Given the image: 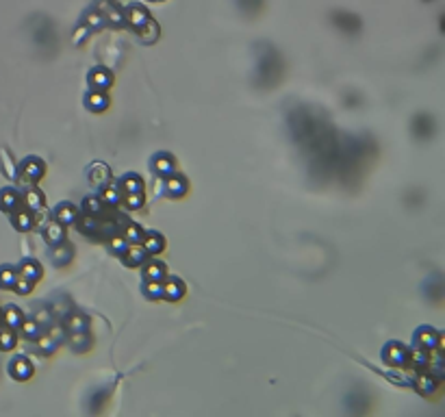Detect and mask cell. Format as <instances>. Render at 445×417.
Instances as JSON below:
<instances>
[{
    "mask_svg": "<svg viewBox=\"0 0 445 417\" xmlns=\"http://www.w3.org/2000/svg\"><path fill=\"white\" fill-rule=\"evenodd\" d=\"M257 68H254V83L261 89H274L285 76V61L280 52L272 44H257Z\"/></svg>",
    "mask_w": 445,
    "mask_h": 417,
    "instance_id": "1",
    "label": "cell"
},
{
    "mask_svg": "<svg viewBox=\"0 0 445 417\" xmlns=\"http://www.w3.org/2000/svg\"><path fill=\"white\" fill-rule=\"evenodd\" d=\"M31 33H33L31 35L33 44L37 46L39 52H44V55H55L57 52V31L48 18L37 16V20L33 22Z\"/></svg>",
    "mask_w": 445,
    "mask_h": 417,
    "instance_id": "2",
    "label": "cell"
},
{
    "mask_svg": "<svg viewBox=\"0 0 445 417\" xmlns=\"http://www.w3.org/2000/svg\"><path fill=\"white\" fill-rule=\"evenodd\" d=\"M410 130H413V135H415L419 141L432 139V135H434V130H436L434 117L430 115V113H417V115L413 117V122H410Z\"/></svg>",
    "mask_w": 445,
    "mask_h": 417,
    "instance_id": "3",
    "label": "cell"
},
{
    "mask_svg": "<svg viewBox=\"0 0 445 417\" xmlns=\"http://www.w3.org/2000/svg\"><path fill=\"white\" fill-rule=\"evenodd\" d=\"M332 22L339 31H343L345 35H356L361 31V18L348 11H332Z\"/></svg>",
    "mask_w": 445,
    "mask_h": 417,
    "instance_id": "4",
    "label": "cell"
},
{
    "mask_svg": "<svg viewBox=\"0 0 445 417\" xmlns=\"http://www.w3.org/2000/svg\"><path fill=\"white\" fill-rule=\"evenodd\" d=\"M382 361L387 365H406L408 363V348H404L402 343H387V348L382 350Z\"/></svg>",
    "mask_w": 445,
    "mask_h": 417,
    "instance_id": "5",
    "label": "cell"
},
{
    "mask_svg": "<svg viewBox=\"0 0 445 417\" xmlns=\"http://www.w3.org/2000/svg\"><path fill=\"white\" fill-rule=\"evenodd\" d=\"M441 332H436L432 328H419L415 335V345L417 348H423V350H434V348H441Z\"/></svg>",
    "mask_w": 445,
    "mask_h": 417,
    "instance_id": "6",
    "label": "cell"
},
{
    "mask_svg": "<svg viewBox=\"0 0 445 417\" xmlns=\"http://www.w3.org/2000/svg\"><path fill=\"white\" fill-rule=\"evenodd\" d=\"M50 259L55 261V265H68L72 259H74V248H72L68 241H59V244H52V250H50Z\"/></svg>",
    "mask_w": 445,
    "mask_h": 417,
    "instance_id": "7",
    "label": "cell"
},
{
    "mask_svg": "<svg viewBox=\"0 0 445 417\" xmlns=\"http://www.w3.org/2000/svg\"><path fill=\"white\" fill-rule=\"evenodd\" d=\"M89 182L94 187H98V189H102V187H107L109 182H111V169H109V165H104V163H94V165L89 167Z\"/></svg>",
    "mask_w": 445,
    "mask_h": 417,
    "instance_id": "8",
    "label": "cell"
},
{
    "mask_svg": "<svg viewBox=\"0 0 445 417\" xmlns=\"http://www.w3.org/2000/svg\"><path fill=\"white\" fill-rule=\"evenodd\" d=\"M146 248H143L141 244H128L126 246V250L122 252V261L126 263L128 267H137V265H141L143 261H146Z\"/></svg>",
    "mask_w": 445,
    "mask_h": 417,
    "instance_id": "9",
    "label": "cell"
},
{
    "mask_svg": "<svg viewBox=\"0 0 445 417\" xmlns=\"http://www.w3.org/2000/svg\"><path fill=\"white\" fill-rule=\"evenodd\" d=\"M87 81L96 91H107L111 87V81H113V78H111V72L107 68H96L89 72Z\"/></svg>",
    "mask_w": 445,
    "mask_h": 417,
    "instance_id": "10",
    "label": "cell"
},
{
    "mask_svg": "<svg viewBox=\"0 0 445 417\" xmlns=\"http://www.w3.org/2000/svg\"><path fill=\"white\" fill-rule=\"evenodd\" d=\"M22 174H24V178L26 180H31V182H37L42 176L46 174V167H44V163H42V159H35V156H31V159H26L24 163H22Z\"/></svg>",
    "mask_w": 445,
    "mask_h": 417,
    "instance_id": "11",
    "label": "cell"
},
{
    "mask_svg": "<svg viewBox=\"0 0 445 417\" xmlns=\"http://www.w3.org/2000/svg\"><path fill=\"white\" fill-rule=\"evenodd\" d=\"M423 291H426V298H430L432 302H441V298H443V278H441V274L430 276L426 283H423Z\"/></svg>",
    "mask_w": 445,
    "mask_h": 417,
    "instance_id": "12",
    "label": "cell"
},
{
    "mask_svg": "<svg viewBox=\"0 0 445 417\" xmlns=\"http://www.w3.org/2000/svg\"><path fill=\"white\" fill-rule=\"evenodd\" d=\"M55 215H57V222H59V224H63V226L74 224V222L78 220L76 206H74V204H70V202H63V204H59Z\"/></svg>",
    "mask_w": 445,
    "mask_h": 417,
    "instance_id": "13",
    "label": "cell"
},
{
    "mask_svg": "<svg viewBox=\"0 0 445 417\" xmlns=\"http://www.w3.org/2000/svg\"><path fill=\"white\" fill-rule=\"evenodd\" d=\"M122 189V193H139L143 191V178L139 174H126L124 178L117 182Z\"/></svg>",
    "mask_w": 445,
    "mask_h": 417,
    "instance_id": "14",
    "label": "cell"
},
{
    "mask_svg": "<svg viewBox=\"0 0 445 417\" xmlns=\"http://www.w3.org/2000/svg\"><path fill=\"white\" fill-rule=\"evenodd\" d=\"M141 244L146 248V252L159 254V252H163V248H165V239H163L159 233H143Z\"/></svg>",
    "mask_w": 445,
    "mask_h": 417,
    "instance_id": "15",
    "label": "cell"
},
{
    "mask_svg": "<svg viewBox=\"0 0 445 417\" xmlns=\"http://www.w3.org/2000/svg\"><path fill=\"white\" fill-rule=\"evenodd\" d=\"M124 18H126L128 22H130V26H133V29L137 31V29H139V26H141L143 22H146V20H148L150 16H148V11L143 9L141 5H130V7H128V11H126V16H124Z\"/></svg>",
    "mask_w": 445,
    "mask_h": 417,
    "instance_id": "16",
    "label": "cell"
},
{
    "mask_svg": "<svg viewBox=\"0 0 445 417\" xmlns=\"http://www.w3.org/2000/svg\"><path fill=\"white\" fill-rule=\"evenodd\" d=\"M185 191H187V180L172 172L167 176V193L172 198H180V195H185Z\"/></svg>",
    "mask_w": 445,
    "mask_h": 417,
    "instance_id": "17",
    "label": "cell"
},
{
    "mask_svg": "<svg viewBox=\"0 0 445 417\" xmlns=\"http://www.w3.org/2000/svg\"><path fill=\"white\" fill-rule=\"evenodd\" d=\"M415 387H417V391H419L421 395H430V393H434L436 387H439V378H434V376L428 371V374H421L419 378H417Z\"/></svg>",
    "mask_w": 445,
    "mask_h": 417,
    "instance_id": "18",
    "label": "cell"
},
{
    "mask_svg": "<svg viewBox=\"0 0 445 417\" xmlns=\"http://www.w3.org/2000/svg\"><path fill=\"white\" fill-rule=\"evenodd\" d=\"M182 296H185V285L178 278H167V283L163 285V298L180 300Z\"/></svg>",
    "mask_w": 445,
    "mask_h": 417,
    "instance_id": "19",
    "label": "cell"
},
{
    "mask_svg": "<svg viewBox=\"0 0 445 417\" xmlns=\"http://www.w3.org/2000/svg\"><path fill=\"white\" fill-rule=\"evenodd\" d=\"M9 371H11L13 378H18V380H26V378L33 374V367L26 358H16V361L9 365Z\"/></svg>",
    "mask_w": 445,
    "mask_h": 417,
    "instance_id": "20",
    "label": "cell"
},
{
    "mask_svg": "<svg viewBox=\"0 0 445 417\" xmlns=\"http://www.w3.org/2000/svg\"><path fill=\"white\" fill-rule=\"evenodd\" d=\"M143 278L163 283V280H165V265H163L161 261H150V263L143 267Z\"/></svg>",
    "mask_w": 445,
    "mask_h": 417,
    "instance_id": "21",
    "label": "cell"
},
{
    "mask_svg": "<svg viewBox=\"0 0 445 417\" xmlns=\"http://www.w3.org/2000/svg\"><path fill=\"white\" fill-rule=\"evenodd\" d=\"M89 319L83 315V313H70L65 317V330L68 332H78V330H87Z\"/></svg>",
    "mask_w": 445,
    "mask_h": 417,
    "instance_id": "22",
    "label": "cell"
},
{
    "mask_svg": "<svg viewBox=\"0 0 445 417\" xmlns=\"http://www.w3.org/2000/svg\"><path fill=\"white\" fill-rule=\"evenodd\" d=\"M85 104H87L89 111H104L109 107V98L104 96V91H91V94L85 98Z\"/></svg>",
    "mask_w": 445,
    "mask_h": 417,
    "instance_id": "23",
    "label": "cell"
},
{
    "mask_svg": "<svg viewBox=\"0 0 445 417\" xmlns=\"http://www.w3.org/2000/svg\"><path fill=\"white\" fill-rule=\"evenodd\" d=\"M152 165H154V172L161 176H169L174 172V159L169 154H156Z\"/></svg>",
    "mask_w": 445,
    "mask_h": 417,
    "instance_id": "24",
    "label": "cell"
},
{
    "mask_svg": "<svg viewBox=\"0 0 445 417\" xmlns=\"http://www.w3.org/2000/svg\"><path fill=\"white\" fill-rule=\"evenodd\" d=\"M68 341H70V345H72V348H74L76 352H81V350H87L89 345H91V337H89V330H78V332H70Z\"/></svg>",
    "mask_w": 445,
    "mask_h": 417,
    "instance_id": "25",
    "label": "cell"
},
{
    "mask_svg": "<svg viewBox=\"0 0 445 417\" xmlns=\"http://www.w3.org/2000/svg\"><path fill=\"white\" fill-rule=\"evenodd\" d=\"M104 191H102V202L104 204H109V206H117L120 204V200H122V191H120V185L117 182H109L107 187H102Z\"/></svg>",
    "mask_w": 445,
    "mask_h": 417,
    "instance_id": "26",
    "label": "cell"
},
{
    "mask_svg": "<svg viewBox=\"0 0 445 417\" xmlns=\"http://www.w3.org/2000/svg\"><path fill=\"white\" fill-rule=\"evenodd\" d=\"M20 206V195L13 191V189H5L3 193H0V209H5V211H18Z\"/></svg>",
    "mask_w": 445,
    "mask_h": 417,
    "instance_id": "27",
    "label": "cell"
},
{
    "mask_svg": "<svg viewBox=\"0 0 445 417\" xmlns=\"http://www.w3.org/2000/svg\"><path fill=\"white\" fill-rule=\"evenodd\" d=\"M137 33H139V37L143 39V42H154L156 35H159V26H156V22L152 18H148L146 22L137 29Z\"/></svg>",
    "mask_w": 445,
    "mask_h": 417,
    "instance_id": "28",
    "label": "cell"
},
{
    "mask_svg": "<svg viewBox=\"0 0 445 417\" xmlns=\"http://www.w3.org/2000/svg\"><path fill=\"white\" fill-rule=\"evenodd\" d=\"M20 272H22V276L29 278L31 283H35V280L42 278V265L35 263V261H24L22 267H20Z\"/></svg>",
    "mask_w": 445,
    "mask_h": 417,
    "instance_id": "29",
    "label": "cell"
},
{
    "mask_svg": "<svg viewBox=\"0 0 445 417\" xmlns=\"http://www.w3.org/2000/svg\"><path fill=\"white\" fill-rule=\"evenodd\" d=\"M96 228H98V215H85L78 222V231L87 237H96Z\"/></svg>",
    "mask_w": 445,
    "mask_h": 417,
    "instance_id": "30",
    "label": "cell"
},
{
    "mask_svg": "<svg viewBox=\"0 0 445 417\" xmlns=\"http://www.w3.org/2000/svg\"><path fill=\"white\" fill-rule=\"evenodd\" d=\"M235 5H237L239 11L246 13V16H257V13L263 9V0H235Z\"/></svg>",
    "mask_w": 445,
    "mask_h": 417,
    "instance_id": "31",
    "label": "cell"
},
{
    "mask_svg": "<svg viewBox=\"0 0 445 417\" xmlns=\"http://www.w3.org/2000/svg\"><path fill=\"white\" fill-rule=\"evenodd\" d=\"M102 206H104V202L98 198V195H89V198H85V202H83V209L87 215H100Z\"/></svg>",
    "mask_w": 445,
    "mask_h": 417,
    "instance_id": "32",
    "label": "cell"
},
{
    "mask_svg": "<svg viewBox=\"0 0 445 417\" xmlns=\"http://www.w3.org/2000/svg\"><path fill=\"white\" fill-rule=\"evenodd\" d=\"M63 224H59V222H55V224H48L46 226V239H48V244H59V241L63 239Z\"/></svg>",
    "mask_w": 445,
    "mask_h": 417,
    "instance_id": "33",
    "label": "cell"
},
{
    "mask_svg": "<svg viewBox=\"0 0 445 417\" xmlns=\"http://www.w3.org/2000/svg\"><path fill=\"white\" fill-rule=\"evenodd\" d=\"M20 328H22L26 339H37L39 335H42V326H39L35 319H31V322H22V324H20Z\"/></svg>",
    "mask_w": 445,
    "mask_h": 417,
    "instance_id": "34",
    "label": "cell"
},
{
    "mask_svg": "<svg viewBox=\"0 0 445 417\" xmlns=\"http://www.w3.org/2000/svg\"><path fill=\"white\" fill-rule=\"evenodd\" d=\"M5 324L11 326V328H20V324H22V313H20L16 306H9V309L5 311Z\"/></svg>",
    "mask_w": 445,
    "mask_h": 417,
    "instance_id": "35",
    "label": "cell"
},
{
    "mask_svg": "<svg viewBox=\"0 0 445 417\" xmlns=\"http://www.w3.org/2000/svg\"><path fill=\"white\" fill-rule=\"evenodd\" d=\"M124 235H126L124 239H126L128 244H141V239H143V231H141L139 224H128Z\"/></svg>",
    "mask_w": 445,
    "mask_h": 417,
    "instance_id": "36",
    "label": "cell"
},
{
    "mask_svg": "<svg viewBox=\"0 0 445 417\" xmlns=\"http://www.w3.org/2000/svg\"><path fill=\"white\" fill-rule=\"evenodd\" d=\"M55 315H59V317H68L70 315V302H68V298H59V300H55V304H52V309H50Z\"/></svg>",
    "mask_w": 445,
    "mask_h": 417,
    "instance_id": "37",
    "label": "cell"
},
{
    "mask_svg": "<svg viewBox=\"0 0 445 417\" xmlns=\"http://www.w3.org/2000/svg\"><path fill=\"white\" fill-rule=\"evenodd\" d=\"M143 291L148 293V298H163V283H159V280H148L146 287H143Z\"/></svg>",
    "mask_w": 445,
    "mask_h": 417,
    "instance_id": "38",
    "label": "cell"
},
{
    "mask_svg": "<svg viewBox=\"0 0 445 417\" xmlns=\"http://www.w3.org/2000/svg\"><path fill=\"white\" fill-rule=\"evenodd\" d=\"M124 202H126V206H130V209H141L143 202H146V198H143V191H139V193H124Z\"/></svg>",
    "mask_w": 445,
    "mask_h": 417,
    "instance_id": "39",
    "label": "cell"
},
{
    "mask_svg": "<svg viewBox=\"0 0 445 417\" xmlns=\"http://www.w3.org/2000/svg\"><path fill=\"white\" fill-rule=\"evenodd\" d=\"M16 272L11 270V267H3V270H0V285L3 287H7V289H9V287H13L16 285Z\"/></svg>",
    "mask_w": 445,
    "mask_h": 417,
    "instance_id": "40",
    "label": "cell"
},
{
    "mask_svg": "<svg viewBox=\"0 0 445 417\" xmlns=\"http://www.w3.org/2000/svg\"><path fill=\"white\" fill-rule=\"evenodd\" d=\"M16 226L20 228V231H29V228L33 226V218L29 215V211H18L16 213Z\"/></svg>",
    "mask_w": 445,
    "mask_h": 417,
    "instance_id": "41",
    "label": "cell"
},
{
    "mask_svg": "<svg viewBox=\"0 0 445 417\" xmlns=\"http://www.w3.org/2000/svg\"><path fill=\"white\" fill-rule=\"evenodd\" d=\"M46 335H48V337L52 339V341H55V343L59 345V343H61L63 339H65V330H63V326H52V324H50V326H48V330H46Z\"/></svg>",
    "mask_w": 445,
    "mask_h": 417,
    "instance_id": "42",
    "label": "cell"
},
{
    "mask_svg": "<svg viewBox=\"0 0 445 417\" xmlns=\"http://www.w3.org/2000/svg\"><path fill=\"white\" fill-rule=\"evenodd\" d=\"M37 343H39V350H42V352H48V354H50V352H55V348H57V343L52 341L48 335H44V332L37 337Z\"/></svg>",
    "mask_w": 445,
    "mask_h": 417,
    "instance_id": "43",
    "label": "cell"
},
{
    "mask_svg": "<svg viewBox=\"0 0 445 417\" xmlns=\"http://www.w3.org/2000/svg\"><path fill=\"white\" fill-rule=\"evenodd\" d=\"M26 202H29V206L33 211H39V209H42V193H39L37 189H33V191L26 193Z\"/></svg>",
    "mask_w": 445,
    "mask_h": 417,
    "instance_id": "44",
    "label": "cell"
},
{
    "mask_svg": "<svg viewBox=\"0 0 445 417\" xmlns=\"http://www.w3.org/2000/svg\"><path fill=\"white\" fill-rule=\"evenodd\" d=\"M13 345H16V337H13V332L11 330L0 332V348H3V350H11Z\"/></svg>",
    "mask_w": 445,
    "mask_h": 417,
    "instance_id": "45",
    "label": "cell"
},
{
    "mask_svg": "<svg viewBox=\"0 0 445 417\" xmlns=\"http://www.w3.org/2000/svg\"><path fill=\"white\" fill-rule=\"evenodd\" d=\"M126 246H128V241H126V239L115 237V235L111 237V248H113V252H115V254H120V257H122V252L126 250Z\"/></svg>",
    "mask_w": 445,
    "mask_h": 417,
    "instance_id": "46",
    "label": "cell"
},
{
    "mask_svg": "<svg viewBox=\"0 0 445 417\" xmlns=\"http://www.w3.org/2000/svg\"><path fill=\"white\" fill-rule=\"evenodd\" d=\"M13 287H16V289H18L20 293H29V291L33 289V283H31V280H29V278H24V276H20V278L16 280V285H13Z\"/></svg>",
    "mask_w": 445,
    "mask_h": 417,
    "instance_id": "47",
    "label": "cell"
},
{
    "mask_svg": "<svg viewBox=\"0 0 445 417\" xmlns=\"http://www.w3.org/2000/svg\"><path fill=\"white\" fill-rule=\"evenodd\" d=\"M3 163L7 167V176H16V169H13V163H9V159H7V154H3Z\"/></svg>",
    "mask_w": 445,
    "mask_h": 417,
    "instance_id": "48",
    "label": "cell"
},
{
    "mask_svg": "<svg viewBox=\"0 0 445 417\" xmlns=\"http://www.w3.org/2000/svg\"><path fill=\"white\" fill-rule=\"evenodd\" d=\"M154 3H161V0H154Z\"/></svg>",
    "mask_w": 445,
    "mask_h": 417,
    "instance_id": "49",
    "label": "cell"
}]
</instances>
